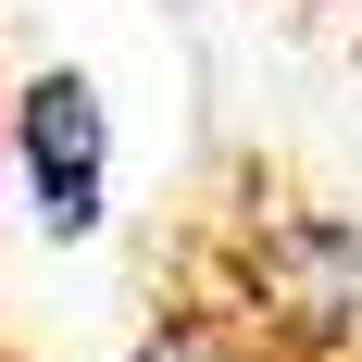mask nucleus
<instances>
[{
  "instance_id": "f257e3e1",
  "label": "nucleus",
  "mask_w": 362,
  "mask_h": 362,
  "mask_svg": "<svg viewBox=\"0 0 362 362\" xmlns=\"http://www.w3.org/2000/svg\"><path fill=\"white\" fill-rule=\"evenodd\" d=\"M225 313L250 337H275V350H300V362H362V225L313 213V200L262 213Z\"/></svg>"
},
{
  "instance_id": "f03ea898",
  "label": "nucleus",
  "mask_w": 362,
  "mask_h": 362,
  "mask_svg": "<svg viewBox=\"0 0 362 362\" xmlns=\"http://www.w3.org/2000/svg\"><path fill=\"white\" fill-rule=\"evenodd\" d=\"M13 175H25L50 238H100V213H112V112H100V88L75 63L25 75V100H13Z\"/></svg>"
},
{
  "instance_id": "7ed1b4c3",
  "label": "nucleus",
  "mask_w": 362,
  "mask_h": 362,
  "mask_svg": "<svg viewBox=\"0 0 362 362\" xmlns=\"http://www.w3.org/2000/svg\"><path fill=\"white\" fill-rule=\"evenodd\" d=\"M125 362H262V350H250V325H238L225 300H187V313H163Z\"/></svg>"
}]
</instances>
